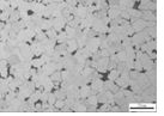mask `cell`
Returning <instances> with one entry per match:
<instances>
[{
    "instance_id": "obj_2",
    "label": "cell",
    "mask_w": 164,
    "mask_h": 116,
    "mask_svg": "<svg viewBox=\"0 0 164 116\" xmlns=\"http://www.w3.org/2000/svg\"><path fill=\"white\" fill-rule=\"evenodd\" d=\"M8 62H10V65H12V66H15V65H19L21 64V57H19L18 55H11L8 57Z\"/></svg>"
},
{
    "instance_id": "obj_5",
    "label": "cell",
    "mask_w": 164,
    "mask_h": 116,
    "mask_svg": "<svg viewBox=\"0 0 164 116\" xmlns=\"http://www.w3.org/2000/svg\"><path fill=\"white\" fill-rule=\"evenodd\" d=\"M107 3L109 5H116V4H119V0H107Z\"/></svg>"
},
{
    "instance_id": "obj_1",
    "label": "cell",
    "mask_w": 164,
    "mask_h": 116,
    "mask_svg": "<svg viewBox=\"0 0 164 116\" xmlns=\"http://www.w3.org/2000/svg\"><path fill=\"white\" fill-rule=\"evenodd\" d=\"M49 79H51V81L54 83L55 85H59L60 81L62 80V78H61V72H60V71L53 72V73L51 74V77H49Z\"/></svg>"
},
{
    "instance_id": "obj_3",
    "label": "cell",
    "mask_w": 164,
    "mask_h": 116,
    "mask_svg": "<svg viewBox=\"0 0 164 116\" xmlns=\"http://www.w3.org/2000/svg\"><path fill=\"white\" fill-rule=\"evenodd\" d=\"M21 54H22L24 57L30 56V48H29V47H22V48H21Z\"/></svg>"
},
{
    "instance_id": "obj_4",
    "label": "cell",
    "mask_w": 164,
    "mask_h": 116,
    "mask_svg": "<svg viewBox=\"0 0 164 116\" xmlns=\"http://www.w3.org/2000/svg\"><path fill=\"white\" fill-rule=\"evenodd\" d=\"M61 13H62V17H64L65 19H69L70 16H71V12L69 11V8H64L62 11H61Z\"/></svg>"
}]
</instances>
